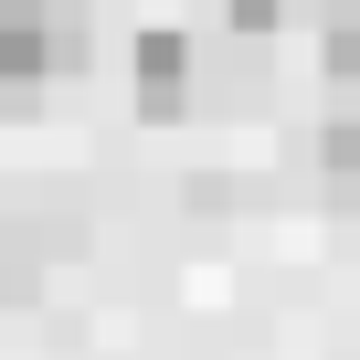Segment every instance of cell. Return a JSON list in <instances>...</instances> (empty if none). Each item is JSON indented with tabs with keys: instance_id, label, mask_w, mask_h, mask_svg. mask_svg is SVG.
Segmentation results:
<instances>
[{
	"instance_id": "6da1fadb",
	"label": "cell",
	"mask_w": 360,
	"mask_h": 360,
	"mask_svg": "<svg viewBox=\"0 0 360 360\" xmlns=\"http://www.w3.org/2000/svg\"><path fill=\"white\" fill-rule=\"evenodd\" d=\"M64 64V11H43V0H0V96L11 85H43Z\"/></svg>"
},
{
	"instance_id": "7a4b0ae2",
	"label": "cell",
	"mask_w": 360,
	"mask_h": 360,
	"mask_svg": "<svg viewBox=\"0 0 360 360\" xmlns=\"http://www.w3.org/2000/svg\"><path fill=\"white\" fill-rule=\"evenodd\" d=\"M180 106H191V43L138 32V117H180Z\"/></svg>"
},
{
	"instance_id": "3957f363",
	"label": "cell",
	"mask_w": 360,
	"mask_h": 360,
	"mask_svg": "<svg viewBox=\"0 0 360 360\" xmlns=\"http://www.w3.org/2000/svg\"><path fill=\"white\" fill-rule=\"evenodd\" d=\"M318 64L339 85H360V0H328V22H318Z\"/></svg>"
},
{
	"instance_id": "277c9868",
	"label": "cell",
	"mask_w": 360,
	"mask_h": 360,
	"mask_svg": "<svg viewBox=\"0 0 360 360\" xmlns=\"http://www.w3.org/2000/svg\"><path fill=\"white\" fill-rule=\"evenodd\" d=\"M318 169H328V180H360V117L318 127Z\"/></svg>"
},
{
	"instance_id": "5b68a950",
	"label": "cell",
	"mask_w": 360,
	"mask_h": 360,
	"mask_svg": "<svg viewBox=\"0 0 360 360\" xmlns=\"http://www.w3.org/2000/svg\"><path fill=\"white\" fill-rule=\"evenodd\" d=\"M223 11H233V32H276V22H286V0H223Z\"/></svg>"
},
{
	"instance_id": "8992f818",
	"label": "cell",
	"mask_w": 360,
	"mask_h": 360,
	"mask_svg": "<svg viewBox=\"0 0 360 360\" xmlns=\"http://www.w3.org/2000/svg\"><path fill=\"white\" fill-rule=\"evenodd\" d=\"M0 286H11V276H0Z\"/></svg>"
}]
</instances>
